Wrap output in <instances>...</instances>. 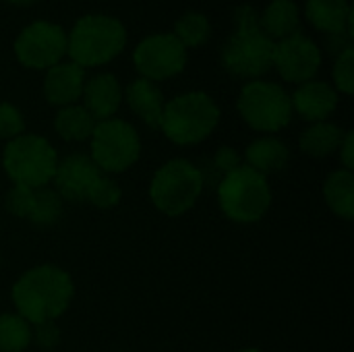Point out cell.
Listing matches in <instances>:
<instances>
[{"instance_id": "obj_14", "label": "cell", "mask_w": 354, "mask_h": 352, "mask_svg": "<svg viewBox=\"0 0 354 352\" xmlns=\"http://www.w3.org/2000/svg\"><path fill=\"white\" fill-rule=\"evenodd\" d=\"M85 85V71L75 62H58L48 68L44 79V95L52 106H73Z\"/></svg>"}, {"instance_id": "obj_16", "label": "cell", "mask_w": 354, "mask_h": 352, "mask_svg": "<svg viewBox=\"0 0 354 352\" xmlns=\"http://www.w3.org/2000/svg\"><path fill=\"white\" fill-rule=\"evenodd\" d=\"M83 108L95 118V122L114 118L120 102H122V89L114 75L102 73L85 81L83 85Z\"/></svg>"}, {"instance_id": "obj_27", "label": "cell", "mask_w": 354, "mask_h": 352, "mask_svg": "<svg viewBox=\"0 0 354 352\" xmlns=\"http://www.w3.org/2000/svg\"><path fill=\"white\" fill-rule=\"evenodd\" d=\"M120 197H122V191H120L118 183L112 180L110 176H104V174L93 183V187L87 193V201L100 210L116 207L120 203Z\"/></svg>"}, {"instance_id": "obj_2", "label": "cell", "mask_w": 354, "mask_h": 352, "mask_svg": "<svg viewBox=\"0 0 354 352\" xmlns=\"http://www.w3.org/2000/svg\"><path fill=\"white\" fill-rule=\"evenodd\" d=\"M236 31L222 50L224 68L241 79H257L274 66V46L259 27V15L253 6L245 4L234 10Z\"/></svg>"}, {"instance_id": "obj_21", "label": "cell", "mask_w": 354, "mask_h": 352, "mask_svg": "<svg viewBox=\"0 0 354 352\" xmlns=\"http://www.w3.org/2000/svg\"><path fill=\"white\" fill-rule=\"evenodd\" d=\"M324 197L328 207L342 220L354 218V174L348 170L332 172L324 183Z\"/></svg>"}, {"instance_id": "obj_26", "label": "cell", "mask_w": 354, "mask_h": 352, "mask_svg": "<svg viewBox=\"0 0 354 352\" xmlns=\"http://www.w3.org/2000/svg\"><path fill=\"white\" fill-rule=\"evenodd\" d=\"M60 216H62V197L50 187L35 189L29 222H33L35 226H52L60 220Z\"/></svg>"}, {"instance_id": "obj_28", "label": "cell", "mask_w": 354, "mask_h": 352, "mask_svg": "<svg viewBox=\"0 0 354 352\" xmlns=\"http://www.w3.org/2000/svg\"><path fill=\"white\" fill-rule=\"evenodd\" d=\"M33 199H35V189L23 187V185H12V189L4 197V207L15 218L29 220L31 210H33Z\"/></svg>"}, {"instance_id": "obj_20", "label": "cell", "mask_w": 354, "mask_h": 352, "mask_svg": "<svg viewBox=\"0 0 354 352\" xmlns=\"http://www.w3.org/2000/svg\"><path fill=\"white\" fill-rule=\"evenodd\" d=\"M301 15L292 0H272L259 17V27L270 39H284L299 31Z\"/></svg>"}, {"instance_id": "obj_18", "label": "cell", "mask_w": 354, "mask_h": 352, "mask_svg": "<svg viewBox=\"0 0 354 352\" xmlns=\"http://www.w3.org/2000/svg\"><path fill=\"white\" fill-rule=\"evenodd\" d=\"M127 104L131 106V110L147 124V127H153L158 129L160 127V120H162V112H164V95L162 91L158 89V85L153 81H147V79H135L127 91Z\"/></svg>"}, {"instance_id": "obj_25", "label": "cell", "mask_w": 354, "mask_h": 352, "mask_svg": "<svg viewBox=\"0 0 354 352\" xmlns=\"http://www.w3.org/2000/svg\"><path fill=\"white\" fill-rule=\"evenodd\" d=\"M172 35L185 48H197V46H201V44H205L209 39L212 25H209L205 15H201V12H187V15H183L176 21Z\"/></svg>"}, {"instance_id": "obj_15", "label": "cell", "mask_w": 354, "mask_h": 352, "mask_svg": "<svg viewBox=\"0 0 354 352\" xmlns=\"http://www.w3.org/2000/svg\"><path fill=\"white\" fill-rule=\"evenodd\" d=\"M292 112L309 122H324L338 106V91L324 81L303 83L290 98Z\"/></svg>"}, {"instance_id": "obj_8", "label": "cell", "mask_w": 354, "mask_h": 352, "mask_svg": "<svg viewBox=\"0 0 354 352\" xmlns=\"http://www.w3.org/2000/svg\"><path fill=\"white\" fill-rule=\"evenodd\" d=\"M239 112L243 120L261 133H278L288 127L292 118L290 95L270 81H249L239 95Z\"/></svg>"}, {"instance_id": "obj_31", "label": "cell", "mask_w": 354, "mask_h": 352, "mask_svg": "<svg viewBox=\"0 0 354 352\" xmlns=\"http://www.w3.org/2000/svg\"><path fill=\"white\" fill-rule=\"evenodd\" d=\"M241 166V158L232 147H220L214 156V168L224 176L228 172H232L234 168Z\"/></svg>"}, {"instance_id": "obj_1", "label": "cell", "mask_w": 354, "mask_h": 352, "mask_svg": "<svg viewBox=\"0 0 354 352\" xmlns=\"http://www.w3.org/2000/svg\"><path fill=\"white\" fill-rule=\"evenodd\" d=\"M73 280L56 266H35L27 270L12 286L17 313L33 326L56 322L73 301Z\"/></svg>"}, {"instance_id": "obj_34", "label": "cell", "mask_w": 354, "mask_h": 352, "mask_svg": "<svg viewBox=\"0 0 354 352\" xmlns=\"http://www.w3.org/2000/svg\"><path fill=\"white\" fill-rule=\"evenodd\" d=\"M8 2H12V4H31L35 0H8Z\"/></svg>"}, {"instance_id": "obj_24", "label": "cell", "mask_w": 354, "mask_h": 352, "mask_svg": "<svg viewBox=\"0 0 354 352\" xmlns=\"http://www.w3.org/2000/svg\"><path fill=\"white\" fill-rule=\"evenodd\" d=\"M31 340V324H27L19 313L0 315V352H23Z\"/></svg>"}, {"instance_id": "obj_33", "label": "cell", "mask_w": 354, "mask_h": 352, "mask_svg": "<svg viewBox=\"0 0 354 352\" xmlns=\"http://www.w3.org/2000/svg\"><path fill=\"white\" fill-rule=\"evenodd\" d=\"M338 151H340V158H342L344 170L353 172V168H354V133L353 131L344 133V139H342V143H340Z\"/></svg>"}, {"instance_id": "obj_4", "label": "cell", "mask_w": 354, "mask_h": 352, "mask_svg": "<svg viewBox=\"0 0 354 352\" xmlns=\"http://www.w3.org/2000/svg\"><path fill=\"white\" fill-rule=\"evenodd\" d=\"M220 122V108L203 91H189L164 104L160 129L176 145H195L207 139Z\"/></svg>"}, {"instance_id": "obj_5", "label": "cell", "mask_w": 354, "mask_h": 352, "mask_svg": "<svg viewBox=\"0 0 354 352\" xmlns=\"http://www.w3.org/2000/svg\"><path fill=\"white\" fill-rule=\"evenodd\" d=\"M220 210L239 224L259 222L272 205V189L268 176L249 166H239L224 174L218 183Z\"/></svg>"}, {"instance_id": "obj_11", "label": "cell", "mask_w": 354, "mask_h": 352, "mask_svg": "<svg viewBox=\"0 0 354 352\" xmlns=\"http://www.w3.org/2000/svg\"><path fill=\"white\" fill-rule=\"evenodd\" d=\"M135 68L147 81H164L183 73L187 64V48L172 33H156L145 37L133 52Z\"/></svg>"}, {"instance_id": "obj_12", "label": "cell", "mask_w": 354, "mask_h": 352, "mask_svg": "<svg viewBox=\"0 0 354 352\" xmlns=\"http://www.w3.org/2000/svg\"><path fill=\"white\" fill-rule=\"evenodd\" d=\"M274 66L282 79L303 85L317 75L322 66V50L311 37L297 31L274 46Z\"/></svg>"}, {"instance_id": "obj_9", "label": "cell", "mask_w": 354, "mask_h": 352, "mask_svg": "<svg viewBox=\"0 0 354 352\" xmlns=\"http://www.w3.org/2000/svg\"><path fill=\"white\" fill-rule=\"evenodd\" d=\"M91 160L100 172H124L141 156L137 131L122 118H106L95 122L91 133Z\"/></svg>"}, {"instance_id": "obj_23", "label": "cell", "mask_w": 354, "mask_h": 352, "mask_svg": "<svg viewBox=\"0 0 354 352\" xmlns=\"http://www.w3.org/2000/svg\"><path fill=\"white\" fill-rule=\"evenodd\" d=\"M54 129L64 141H87L95 129V118L83 106H64L54 118Z\"/></svg>"}, {"instance_id": "obj_32", "label": "cell", "mask_w": 354, "mask_h": 352, "mask_svg": "<svg viewBox=\"0 0 354 352\" xmlns=\"http://www.w3.org/2000/svg\"><path fill=\"white\" fill-rule=\"evenodd\" d=\"M35 328H37L35 340H37V344H39L41 349H52V346L58 344L60 332H58V328L54 326V322H46V324H39V326H35Z\"/></svg>"}, {"instance_id": "obj_3", "label": "cell", "mask_w": 354, "mask_h": 352, "mask_svg": "<svg viewBox=\"0 0 354 352\" xmlns=\"http://www.w3.org/2000/svg\"><path fill=\"white\" fill-rule=\"evenodd\" d=\"M127 44L122 23L106 15L81 17L71 35H66V54L71 62L85 66H100L116 58Z\"/></svg>"}, {"instance_id": "obj_10", "label": "cell", "mask_w": 354, "mask_h": 352, "mask_svg": "<svg viewBox=\"0 0 354 352\" xmlns=\"http://www.w3.org/2000/svg\"><path fill=\"white\" fill-rule=\"evenodd\" d=\"M15 54L27 68H50L66 54V33L56 23L35 21L15 39Z\"/></svg>"}, {"instance_id": "obj_13", "label": "cell", "mask_w": 354, "mask_h": 352, "mask_svg": "<svg viewBox=\"0 0 354 352\" xmlns=\"http://www.w3.org/2000/svg\"><path fill=\"white\" fill-rule=\"evenodd\" d=\"M102 176L100 168L85 154H71L62 162L56 164L54 172V191L62 197V201H87V193L93 183Z\"/></svg>"}, {"instance_id": "obj_7", "label": "cell", "mask_w": 354, "mask_h": 352, "mask_svg": "<svg viewBox=\"0 0 354 352\" xmlns=\"http://www.w3.org/2000/svg\"><path fill=\"white\" fill-rule=\"evenodd\" d=\"M56 149L39 135H19L6 143L2 168L15 185L29 189L48 187L56 172Z\"/></svg>"}, {"instance_id": "obj_19", "label": "cell", "mask_w": 354, "mask_h": 352, "mask_svg": "<svg viewBox=\"0 0 354 352\" xmlns=\"http://www.w3.org/2000/svg\"><path fill=\"white\" fill-rule=\"evenodd\" d=\"M290 158V151L288 147L284 145V141H280L278 137H261V139H255L247 151H245V160L249 168H253L255 172L268 176V174H276L280 172L286 162Z\"/></svg>"}, {"instance_id": "obj_17", "label": "cell", "mask_w": 354, "mask_h": 352, "mask_svg": "<svg viewBox=\"0 0 354 352\" xmlns=\"http://www.w3.org/2000/svg\"><path fill=\"white\" fill-rule=\"evenodd\" d=\"M305 12L315 29L328 35L348 33L353 37V8L348 0H307Z\"/></svg>"}, {"instance_id": "obj_35", "label": "cell", "mask_w": 354, "mask_h": 352, "mask_svg": "<svg viewBox=\"0 0 354 352\" xmlns=\"http://www.w3.org/2000/svg\"><path fill=\"white\" fill-rule=\"evenodd\" d=\"M239 352H261V351H257V349H243V351H239Z\"/></svg>"}, {"instance_id": "obj_29", "label": "cell", "mask_w": 354, "mask_h": 352, "mask_svg": "<svg viewBox=\"0 0 354 352\" xmlns=\"http://www.w3.org/2000/svg\"><path fill=\"white\" fill-rule=\"evenodd\" d=\"M334 83L338 87V91L351 95L354 91V50L353 46L346 48L344 52H340L336 56L334 62Z\"/></svg>"}, {"instance_id": "obj_22", "label": "cell", "mask_w": 354, "mask_h": 352, "mask_svg": "<svg viewBox=\"0 0 354 352\" xmlns=\"http://www.w3.org/2000/svg\"><path fill=\"white\" fill-rule=\"evenodd\" d=\"M344 139V131L332 122H313L299 139L301 151L311 158H328L332 156Z\"/></svg>"}, {"instance_id": "obj_30", "label": "cell", "mask_w": 354, "mask_h": 352, "mask_svg": "<svg viewBox=\"0 0 354 352\" xmlns=\"http://www.w3.org/2000/svg\"><path fill=\"white\" fill-rule=\"evenodd\" d=\"M23 129H25V122H23L21 112L12 104L2 102L0 104V139L12 141L15 137L23 135Z\"/></svg>"}, {"instance_id": "obj_6", "label": "cell", "mask_w": 354, "mask_h": 352, "mask_svg": "<svg viewBox=\"0 0 354 352\" xmlns=\"http://www.w3.org/2000/svg\"><path fill=\"white\" fill-rule=\"evenodd\" d=\"M203 172L189 160L176 158L160 166L149 183V199L162 214L176 218L187 214L203 193Z\"/></svg>"}]
</instances>
